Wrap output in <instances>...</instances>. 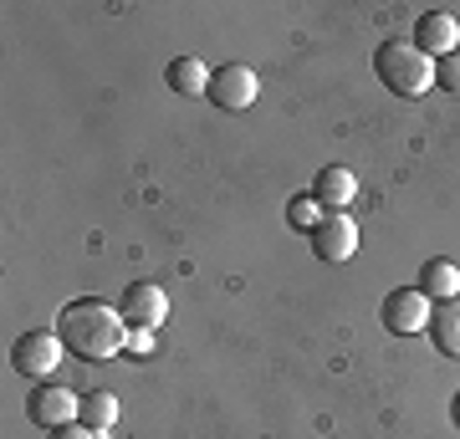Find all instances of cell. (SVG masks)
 <instances>
[{"mask_svg": "<svg viewBox=\"0 0 460 439\" xmlns=\"http://www.w3.org/2000/svg\"><path fill=\"white\" fill-rule=\"evenodd\" d=\"M450 419H456V424H460V393H456V404H450Z\"/></svg>", "mask_w": 460, "mask_h": 439, "instance_id": "obj_19", "label": "cell"}, {"mask_svg": "<svg viewBox=\"0 0 460 439\" xmlns=\"http://www.w3.org/2000/svg\"><path fill=\"white\" fill-rule=\"evenodd\" d=\"M307 195H313L328 215H338V210H348V205H353L358 180H353V169H343V163H328V169L313 180V189H307Z\"/></svg>", "mask_w": 460, "mask_h": 439, "instance_id": "obj_10", "label": "cell"}, {"mask_svg": "<svg viewBox=\"0 0 460 439\" xmlns=\"http://www.w3.org/2000/svg\"><path fill=\"white\" fill-rule=\"evenodd\" d=\"M256 98H261V82L246 62H226L210 72V102L220 113H246V108H256Z\"/></svg>", "mask_w": 460, "mask_h": 439, "instance_id": "obj_5", "label": "cell"}, {"mask_svg": "<svg viewBox=\"0 0 460 439\" xmlns=\"http://www.w3.org/2000/svg\"><path fill=\"white\" fill-rule=\"evenodd\" d=\"M77 424H87V429H113L118 424V393L98 389V393H83V408H77Z\"/></svg>", "mask_w": 460, "mask_h": 439, "instance_id": "obj_14", "label": "cell"}, {"mask_svg": "<svg viewBox=\"0 0 460 439\" xmlns=\"http://www.w3.org/2000/svg\"><path fill=\"white\" fill-rule=\"evenodd\" d=\"M51 439H102V435L87 429V424H62V429H51Z\"/></svg>", "mask_w": 460, "mask_h": 439, "instance_id": "obj_18", "label": "cell"}, {"mask_svg": "<svg viewBox=\"0 0 460 439\" xmlns=\"http://www.w3.org/2000/svg\"><path fill=\"white\" fill-rule=\"evenodd\" d=\"M435 87H445V92H456L460 98V51H450V57L435 62Z\"/></svg>", "mask_w": 460, "mask_h": 439, "instance_id": "obj_16", "label": "cell"}, {"mask_svg": "<svg viewBox=\"0 0 460 439\" xmlns=\"http://www.w3.org/2000/svg\"><path fill=\"white\" fill-rule=\"evenodd\" d=\"M57 332H62L66 353L83 363H113L123 353V338H128V322H123V312L98 302V296H83V302H72L62 307L57 317Z\"/></svg>", "mask_w": 460, "mask_h": 439, "instance_id": "obj_1", "label": "cell"}, {"mask_svg": "<svg viewBox=\"0 0 460 439\" xmlns=\"http://www.w3.org/2000/svg\"><path fill=\"white\" fill-rule=\"evenodd\" d=\"M374 72L394 98H425L429 87H435V62L414 41H404V36L399 41H384L374 51Z\"/></svg>", "mask_w": 460, "mask_h": 439, "instance_id": "obj_2", "label": "cell"}, {"mask_svg": "<svg viewBox=\"0 0 460 439\" xmlns=\"http://www.w3.org/2000/svg\"><path fill=\"white\" fill-rule=\"evenodd\" d=\"M164 82L180 92V98H210V66L199 57H174L164 72Z\"/></svg>", "mask_w": 460, "mask_h": 439, "instance_id": "obj_12", "label": "cell"}, {"mask_svg": "<svg viewBox=\"0 0 460 439\" xmlns=\"http://www.w3.org/2000/svg\"><path fill=\"white\" fill-rule=\"evenodd\" d=\"M77 408H83V393L62 389V383H41V389L26 399V419L36 429H62V424H77Z\"/></svg>", "mask_w": 460, "mask_h": 439, "instance_id": "obj_6", "label": "cell"}, {"mask_svg": "<svg viewBox=\"0 0 460 439\" xmlns=\"http://www.w3.org/2000/svg\"><path fill=\"white\" fill-rule=\"evenodd\" d=\"M429 342L440 358H460V296L456 302H435L429 312Z\"/></svg>", "mask_w": 460, "mask_h": 439, "instance_id": "obj_11", "label": "cell"}, {"mask_svg": "<svg viewBox=\"0 0 460 439\" xmlns=\"http://www.w3.org/2000/svg\"><path fill=\"white\" fill-rule=\"evenodd\" d=\"M62 353H66L62 332H51V327H36V332H21V338L11 342V368H16L21 378L51 383L57 363H62Z\"/></svg>", "mask_w": 460, "mask_h": 439, "instance_id": "obj_3", "label": "cell"}, {"mask_svg": "<svg viewBox=\"0 0 460 439\" xmlns=\"http://www.w3.org/2000/svg\"><path fill=\"white\" fill-rule=\"evenodd\" d=\"M420 292L429 302H456L460 296V266L456 260H425L420 266Z\"/></svg>", "mask_w": 460, "mask_h": 439, "instance_id": "obj_13", "label": "cell"}, {"mask_svg": "<svg viewBox=\"0 0 460 439\" xmlns=\"http://www.w3.org/2000/svg\"><path fill=\"white\" fill-rule=\"evenodd\" d=\"M429 312H435V302L420 286H394L384 296V307H378V322L394 338H420V332H429Z\"/></svg>", "mask_w": 460, "mask_h": 439, "instance_id": "obj_4", "label": "cell"}, {"mask_svg": "<svg viewBox=\"0 0 460 439\" xmlns=\"http://www.w3.org/2000/svg\"><path fill=\"white\" fill-rule=\"evenodd\" d=\"M414 47L425 51L429 62H440V57H450V51H460V21L445 16V11H425V16L414 21Z\"/></svg>", "mask_w": 460, "mask_h": 439, "instance_id": "obj_8", "label": "cell"}, {"mask_svg": "<svg viewBox=\"0 0 460 439\" xmlns=\"http://www.w3.org/2000/svg\"><path fill=\"white\" fill-rule=\"evenodd\" d=\"M353 250H358V225H353V215L348 210L323 215V225L313 230V256L328 260V266H343V260H353Z\"/></svg>", "mask_w": 460, "mask_h": 439, "instance_id": "obj_7", "label": "cell"}, {"mask_svg": "<svg viewBox=\"0 0 460 439\" xmlns=\"http://www.w3.org/2000/svg\"><path fill=\"white\" fill-rule=\"evenodd\" d=\"M118 312H123L128 327H148V332H154V327L169 317V296L159 292L154 281H133L128 292H123V302H118Z\"/></svg>", "mask_w": 460, "mask_h": 439, "instance_id": "obj_9", "label": "cell"}, {"mask_svg": "<svg viewBox=\"0 0 460 439\" xmlns=\"http://www.w3.org/2000/svg\"><path fill=\"white\" fill-rule=\"evenodd\" d=\"M323 215H328V210H323V205H317L313 195H296L292 205H287V220H292L296 230H307V235H313V230L323 225Z\"/></svg>", "mask_w": 460, "mask_h": 439, "instance_id": "obj_15", "label": "cell"}, {"mask_svg": "<svg viewBox=\"0 0 460 439\" xmlns=\"http://www.w3.org/2000/svg\"><path fill=\"white\" fill-rule=\"evenodd\" d=\"M123 353H128V358H148V353H154V332H148V327H128Z\"/></svg>", "mask_w": 460, "mask_h": 439, "instance_id": "obj_17", "label": "cell"}]
</instances>
